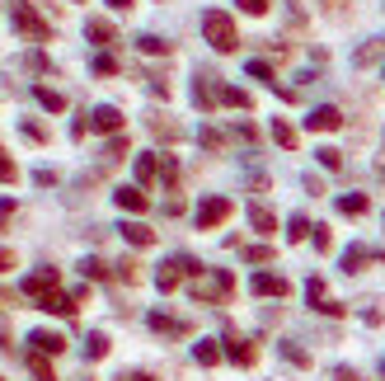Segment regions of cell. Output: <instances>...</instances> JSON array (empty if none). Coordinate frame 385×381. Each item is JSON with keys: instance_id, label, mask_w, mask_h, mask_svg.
I'll use <instances>...</instances> for the list:
<instances>
[{"instance_id": "cell-1", "label": "cell", "mask_w": 385, "mask_h": 381, "mask_svg": "<svg viewBox=\"0 0 385 381\" xmlns=\"http://www.w3.org/2000/svg\"><path fill=\"white\" fill-rule=\"evenodd\" d=\"M202 33H207V43H212L216 52H235V48H240L235 19L226 15V10H207V15H202Z\"/></svg>"}, {"instance_id": "cell-2", "label": "cell", "mask_w": 385, "mask_h": 381, "mask_svg": "<svg viewBox=\"0 0 385 381\" xmlns=\"http://www.w3.org/2000/svg\"><path fill=\"white\" fill-rule=\"evenodd\" d=\"M184 273H202V269L188 259V254H179V259H165V264L155 269V287H160V292H174V287L184 283Z\"/></svg>"}, {"instance_id": "cell-3", "label": "cell", "mask_w": 385, "mask_h": 381, "mask_svg": "<svg viewBox=\"0 0 385 381\" xmlns=\"http://www.w3.org/2000/svg\"><path fill=\"white\" fill-rule=\"evenodd\" d=\"M231 287H235V278L226 269H216L212 283H198V287H193V297H198V302H226V297H231Z\"/></svg>"}, {"instance_id": "cell-4", "label": "cell", "mask_w": 385, "mask_h": 381, "mask_svg": "<svg viewBox=\"0 0 385 381\" xmlns=\"http://www.w3.org/2000/svg\"><path fill=\"white\" fill-rule=\"evenodd\" d=\"M231 217V198H202L198 203V231H212Z\"/></svg>"}, {"instance_id": "cell-5", "label": "cell", "mask_w": 385, "mask_h": 381, "mask_svg": "<svg viewBox=\"0 0 385 381\" xmlns=\"http://www.w3.org/2000/svg\"><path fill=\"white\" fill-rule=\"evenodd\" d=\"M15 29L29 33V38H38V43H43V38H52V29H47L38 15H33V5H15Z\"/></svg>"}, {"instance_id": "cell-6", "label": "cell", "mask_w": 385, "mask_h": 381, "mask_svg": "<svg viewBox=\"0 0 385 381\" xmlns=\"http://www.w3.org/2000/svg\"><path fill=\"white\" fill-rule=\"evenodd\" d=\"M29 344L43 353V358H57V353H66V334H57V330H33Z\"/></svg>"}, {"instance_id": "cell-7", "label": "cell", "mask_w": 385, "mask_h": 381, "mask_svg": "<svg viewBox=\"0 0 385 381\" xmlns=\"http://www.w3.org/2000/svg\"><path fill=\"white\" fill-rule=\"evenodd\" d=\"M306 127H310V132H339V127H343V113L334 109V104H324V109H315L306 118Z\"/></svg>"}, {"instance_id": "cell-8", "label": "cell", "mask_w": 385, "mask_h": 381, "mask_svg": "<svg viewBox=\"0 0 385 381\" xmlns=\"http://www.w3.org/2000/svg\"><path fill=\"white\" fill-rule=\"evenodd\" d=\"M249 287L259 292V297H287L292 287H287V278H278V273H254L249 278Z\"/></svg>"}, {"instance_id": "cell-9", "label": "cell", "mask_w": 385, "mask_h": 381, "mask_svg": "<svg viewBox=\"0 0 385 381\" xmlns=\"http://www.w3.org/2000/svg\"><path fill=\"white\" fill-rule=\"evenodd\" d=\"M90 127L94 132H123V113L113 109V104H99V109L90 113Z\"/></svg>"}, {"instance_id": "cell-10", "label": "cell", "mask_w": 385, "mask_h": 381, "mask_svg": "<svg viewBox=\"0 0 385 381\" xmlns=\"http://www.w3.org/2000/svg\"><path fill=\"white\" fill-rule=\"evenodd\" d=\"M24 292H29V297H38V302H43L47 292H57V269H43V273H29V278H24Z\"/></svg>"}, {"instance_id": "cell-11", "label": "cell", "mask_w": 385, "mask_h": 381, "mask_svg": "<svg viewBox=\"0 0 385 381\" xmlns=\"http://www.w3.org/2000/svg\"><path fill=\"white\" fill-rule=\"evenodd\" d=\"M76 297H66V292H47L43 302H38V311H47V316H76Z\"/></svg>"}, {"instance_id": "cell-12", "label": "cell", "mask_w": 385, "mask_h": 381, "mask_svg": "<svg viewBox=\"0 0 385 381\" xmlns=\"http://www.w3.org/2000/svg\"><path fill=\"white\" fill-rule=\"evenodd\" d=\"M226 358H231V363H240V367H254V363H259V349L231 334V339H226Z\"/></svg>"}, {"instance_id": "cell-13", "label": "cell", "mask_w": 385, "mask_h": 381, "mask_svg": "<svg viewBox=\"0 0 385 381\" xmlns=\"http://www.w3.org/2000/svg\"><path fill=\"white\" fill-rule=\"evenodd\" d=\"M118 231H123V240H127V245H137V250H146V245H155V231H151L146 222H123Z\"/></svg>"}, {"instance_id": "cell-14", "label": "cell", "mask_w": 385, "mask_h": 381, "mask_svg": "<svg viewBox=\"0 0 385 381\" xmlns=\"http://www.w3.org/2000/svg\"><path fill=\"white\" fill-rule=\"evenodd\" d=\"M113 203L123 207V212H146V207H151V198L132 184V189H118V193H113Z\"/></svg>"}, {"instance_id": "cell-15", "label": "cell", "mask_w": 385, "mask_h": 381, "mask_svg": "<svg viewBox=\"0 0 385 381\" xmlns=\"http://www.w3.org/2000/svg\"><path fill=\"white\" fill-rule=\"evenodd\" d=\"M339 212H343V217H367V212H371V198H367V193H343V198H339Z\"/></svg>"}, {"instance_id": "cell-16", "label": "cell", "mask_w": 385, "mask_h": 381, "mask_svg": "<svg viewBox=\"0 0 385 381\" xmlns=\"http://www.w3.org/2000/svg\"><path fill=\"white\" fill-rule=\"evenodd\" d=\"M249 226H254V231H263V236H273V231H278V217H273L263 203H254V207H249Z\"/></svg>"}, {"instance_id": "cell-17", "label": "cell", "mask_w": 385, "mask_h": 381, "mask_svg": "<svg viewBox=\"0 0 385 381\" xmlns=\"http://www.w3.org/2000/svg\"><path fill=\"white\" fill-rule=\"evenodd\" d=\"M33 99H38L47 113H62V109H66V95H57L52 85H33Z\"/></svg>"}, {"instance_id": "cell-18", "label": "cell", "mask_w": 385, "mask_h": 381, "mask_svg": "<svg viewBox=\"0 0 385 381\" xmlns=\"http://www.w3.org/2000/svg\"><path fill=\"white\" fill-rule=\"evenodd\" d=\"M193 99H198V109H212L216 99H221V90H216V85H207V76H198V85H193Z\"/></svg>"}, {"instance_id": "cell-19", "label": "cell", "mask_w": 385, "mask_h": 381, "mask_svg": "<svg viewBox=\"0 0 385 381\" xmlns=\"http://www.w3.org/2000/svg\"><path fill=\"white\" fill-rule=\"evenodd\" d=\"M193 358H198L202 367H216V363H221V349H216L212 339H202V344H193Z\"/></svg>"}, {"instance_id": "cell-20", "label": "cell", "mask_w": 385, "mask_h": 381, "mask_svg": "<svg viewBox=\"0 0 385 381\" xmlns=\"http://www.w3.org/2000/svg\"><path fill=\"white\" fill-rule=\"evenodd\" d=\"M137 48L146 52V57H165V52H170V43H165V38H155V33H141Z\"/></svg>"}, {"instance_id": "cell-21", "label": "cell", "mask_w": 385, "mask_h": 381, "mask_svg": "<svg viewBox=\"0 0 385 381\" xmlns=\"http://www.w3.org/2000/svg\"><path fill=\"white\" fill-rule=\"evenodd\" d=\"M155 175H160V160L155 156H137V184H151Z\"/></svg>"}, {"instance_id": "cell-22", "label": "cell", "mask_w": 385, "mask_h": 381, "mask_svg": "<svg viewBox=\"0 0 385 381\" xmlns=\"http://www.w3.org/2000/svg\"><path fill=\"white\" fill-rule=\"evenodd\" d=\"M151 132H155V137H165V142H179V137H184V127L165 123V118H151Z\"/></svg>"}, {"instance_id": "cell-23", "label": "cell", "mask_w": 385, "mask_h": 381, "mask_svg": "<svg viewBox=\"0 0 385 381\" xmlns=\"http://www.w3.org/2000/svg\"><path fill=\"white\" fill-rule=\"evenodd\" d=\"M221 104H231V109H249L254 99H249L245 90H235V85H221Z\"/></svg>"}, {"instance_id": "cell-24", "label": "cell", "mask_w": 385, "mask_h": 381, "mask_svg": "<svg viewBox=\"0 0 385 381\" xmlns=\"http://www.w3.org/2000/svg\"><path fill=\"white\" fill-rule=\"evenodd\" d=\"M85 33H90L94 43H113V24H108V19H90V24H85Z\"/></svg>"}, {"instance_id": "cell-25", "label": "cell", "mask_w": 385, "mask_h": 381, "mask_svg": "<svg viewBox=\"0 0 385 381\" xmlns=\"http://www.w3.org/2000/svg\"><path fill=\"white\" fill-rule=\"evenodd\" d=\"M151 330H160V334H184V320H170L165 311H155V316H151Z\"/></svg>"}, {"instance_id": "cell-26", "label": "cell", "mask_w": 385, "mask_h": 381, "mask_svg": "<svg viewBox=\"0 0 385 381\" xmlns=\"http://www.w3.org/2000/svg\"><path fill=\"white\" fill-rule=\"evenodd\" d=\"M381 52H385V43H381V38H371L367 48H357V66H371L376 57H381Z\"/></svg>"}, {"instance_id": "cell-27", "label": "cell", "mask_w": 385, "mask_h": 381, "mask_svg": "<svg viewBox=\"0 0 385 381\" xmlns=\"http://www.w3.org/2000/svg\"><path fill=\"white\" fill-rule=\"evenodd\" d=\"M85 353H90V358H108V334L94 330L90 339H85Z\"/></svg>"}, {"instance_id": "cell-28", "label": "cell", "mask_w": 385, "mask_h": 381, "mask_svg": "<svg viewBox=\"0 0 385 381\" xmlns=\"http://www.w3.org/2000/svg\"><path fill=\"white\" fill-rule=\"evenodd\" d=\"M273 137H278V146H287V151H292V146H296V127L278 118V123H273Z\"/></svg>"}, {"instance_id": "cell-29", "label": "cell", "mask_w": 385, "mask_h": 381, "mask_svg": "<svg viewBox=\"0 0 385 381\" xmlns=\"http://www.w3.org/2000/svg\"><path fill=\"white\" fill-rule=\"evenodd\" d=\"M315 156H320V165H324V170H343V151H334V146H320Z\"/></svg>"}, {"instance_id": "cell-30", "label": "cell", "mask_w": 385, "mask_h": 381, "mask_svg": "<svg viewBox=\"0 0 385 381\" xmlns=\"http://www.w3.org/2000/svg\"><path fill=\"white\" fill-rule=\"evenodd\" d=\"M367 259H371V254L362 250V245H353V250H343V269H348V273H357V264H367Z\"/></svg>"}, {"instance_id": "cell-31", "label": "cell", "mask_w": 385, "mask_h": 381, "mask_svg": "<svg viewBox=\"0 0 385 381\" xmlns=\"http://www.w3.org/2000/svg\"><path fill=\"white\" fill-rule=\"evenodd\" d=\"M306 297H310V306H315V311L329 302V297H324V283H320V278H310V283H306Z\"/></svg>"}, {"instance_id": "cell-32", "label": "cell", "mask_w": 385, "mask_h": 381, "mask_svg": "<svg viewBox=\"0 0 385 381\" xmlns=\"http://www.w3.org/2000/svg\"><path fill=\"white\" fill-rule=\"evenodd\" d=\"M282 358H287V363H296V367H310V353L296 349V344H282Z\"/></svg>"}, {"instance_id": "cell-33", "label": "cell", "mask_w": 385, "mask_h": 381, "mask_svg": "<svg viewBox=\"0 0 385 381\" xmlns=\"http://www.w3.org/2000/svg\"><path fill=\"white\" fill-rule=\"evenodd\" d=\"M94 71H99V76H118V57L99 52V57H94Z\"/></svg>"}, {"instance_id": "cell-34", "label": "cell", "mask_w": 385, "mask_h": 381, "mask_svg": "<svg viewBox=\"0 0 385 381\" xmlns=\"http://www.w3.org/2000/svg\"><path fill=\"white\" fill-rule=\"evenodd\" d=\"M118 278H123V283H137V278H141V264H137V259H123V264H118Z\"/></svg>"}, {"instance_id": "cell-35", "label": "cell", "mask_w": 385, "mask_h": 381, "mask_svg": "<svg viewBox=\"0 0 385 381\" xmlns=\"http://www.w3.org/2000/svg\"><path fill=\"white\" fill-rule=\"evenodd\" d=\"M306 231H310L306 217H292V222H287V240H306Z\"/></svg>"}, {"instance_id": "cell-36", "label": "cell", "mask_w": 385, "mask_h": 381, "mask_svg": "<svg viewBox=\"0 0 385 381\" xmlns=\"http://www.w3.org/2000/svg\"><path fill=\"white\" fill-rule=\"evenodd\" d=\"M249 76H254V80H268V85H278V80H273V66H268V62H249Z\"/></svg>"}, {"instance_id": "cell-37", "label": "cell", "mask_w": 385, "mask_h": 381, "mask_svg": "<svg viewBox=\"0 0 385 381\" xmlns=\"http://www.w3.org/2000/svg\"><path fill=\"white\" fill-rule=\"evenodd\" d=\"M245 259H249V264H268V259H273V250H268V245H249Z\"/></svg>"}, {"instance_id": "cell-38", "label": "cell", "mask_w": 385, "mask_h": 381, "mask_svg": "<svg viewBox=\"0 0 385 381\" xmlns=\"http://www.w3.org/2000/svg\"><path fill=\"white\" fill-rule=\"evenodd\" d=\"M123 151H127V142H123V137H113V142H108V151H104V165L123 160Z\"/></svg>"}, {"instance_id": "cell-39", "label": "cell", "mask_w": 385, "mask_h": 381, "mask_svg": "<svg viewBox=\"0 0 385 381\" xmlns=\"http://www.w3.org/2000/svg\"><path fill=\"white\" fill-rule=\"evenodd\" d=\"M315 250H334V236H329V226H315Z\"/></svg>"}, {"instance_id": "cell-40", "label": "cell", "mask_w": 385, "mask_h": 381, "mask_svg": "<svg viewBox=\"0 0 385 381\" xmlns=\"http://www.w3.org/2000/svg\"><path fill=\"white\" fill-rule=\"evenodd\" d=\"M80 273H85V278H104V259H85V264H80Z\"/></svg>"}, {"instance_id": "cell-41", "label": "cell", "mask_w": 385, "mask_h": 381, "mask_svg": "<svg viewBox=\"0 0 385 381\" xmlns=\"http://www.w3.org/2000/svg\"><path fill=\"white\" fill-rule=\"evenodd\" d=\"M15 179H19V170H15L5 156H0V184H15Z\"/></svg>"}, {"instance_id": "cell-42", "label": "cell", "mask_w": 385, "mask_h": 381, "mask_svg": "<svg viewBox=\"0 0 385 381\" xmlns=\"http://www.w3.org/2000/svg\"><path fill=\"white\" fill-rule=\"evenodd\" d=\"M240 10H245V15H263V10H268V0H240Z\"/></svg>"}, {"instance_id": "cell-43", "label": "cell", "mask_w": 385, "mask_h": 381, "mask_svg": "<svg viewBox=\"0 0 385 381\" xmlns=\"http://www.w3.org/2000/svg\"><path fill=\"white\" fill-rule=\"evenodd\" d=\"M24 137H29V142H43L47 132H43V127H38V123H24Z\"/></svg>"}, {"instance_id": "cell-44", "label": "cell", "mask_w": 385, "mask_h": 381, "mask_svg": "<svg viewBox=\"0 0 385 381\" xmlns=\"http://www.w3.org/2000/svg\"><path fill=\"white\" fill-rule=\"evenodd\" d=\"M198 137H202V146H212V151H216V146H221V137H216V132H212V127H202V132H198Z\"/></svg>"}, {"instance_id": "cell-45", "label": "cell", "mask_w": 385, "mask_h": 381, "mask_svg": "<svg viewBox=\"0 0 385 381\" xmlns=\"http://www.w3.org/2000/svg\"><path fill=\"white\" fill-rule=\"evenodd\" d=\"M160 175H165V179H170V184H174V179H179V165H174V160L165 156V165H160Z\"/></svg>"}, {"instance_id": "cell-46", "label": "cell", "mask_w": 385, "mask_h": 381, "mask_svg": "<svg viewBox=\"0 0 385 381\" xmlns=\"http://www.w3.org/2000/svg\"><path fill=\"white\" fill-rule=\"evenodd\" d=\"M10 269H15V254H10V250H0V273H10Z\"/></svg>"}, {"instance_id": "cell-47", "label": "cell", "mask_w": 385, "mask_h": 381, "mask_svg": "<svg viewBox=\"0 0 385 381\" xmlns=\"http://www.w3.org/2000/svg\"><path fill=\"white\" fill-rule=\"evenodd\" d=\"M334 377H339V381H362V377H357V372H353V367H339Z\"/></svg>"}, {"instance_id": "cell-48", "label": "cell", "mask_w": 385, "mask_h": 381, "mask_svg": "<svg viewBox=\"0 0 385 381\" xmlns=\"http://www.w3.org/2000/svg\"><path fill=\"white\" fill-rule=\"evenodd\" d=\"M108 5H113V10H132L137 0H108Z\"/></svg>"}, {"instance_id": "cell-49", "label": "cell", "mask_w": 385, "mask_h": 381, "mask_svg": "<svg viewBox=\"0 0 385 381\" xmlns=\"http://www.w3.org/2000/svg\"><path fill=\"white\" fill-rule=\"evenodd\" d=\"M127 381H151V377H146V372H137V377H127Z\"/></svg>"}, {"instance_id": "cell-50", "label": "cell", "mask_w": 385, "mask_h": 381, "mask_svg": "<svg viewBox=\"0 0 385 381\" xmlns=\"http://www.w3.org/2000/svg\"><path fill=\"white\" fill-rule=\"evenodd\" d=\"M376 170H381V179H385V156H381V165H376Z\"/></svg>"}, {"instance_id": "cell-51", "label": "cell", "mask_w": 385, "mask_h": 381, "mask_svg": "<svg viewBox=\"0 0 385 381\" xmlns=\"http://www.w3.org/2000/svg\"><path fill=\"white\" fill-rule=\"evenodd\" d=\"M329 5H348V0H329Z\"/></svg>"}, {"instance_id": "cell-52", "label": "cell", "mask_w": 385, "mask_h": 381, "mask_svg": "<svg viewBox=\"0 0 385 381\" xmlns=\"http://www.w3.org/2000/svg\"><path fill=\"white\" fill-rule=\"evenodd\" d=\"M381 372H385V363H381Z\"/></svg>"}]
</instances>
